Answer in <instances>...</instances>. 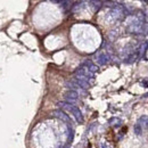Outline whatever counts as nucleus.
I'll return each mask as SVG.
<instances>
[{
  "mask_svg": "<svg viewBox=\"0 0 148 148\" xmlns=\"http://www.w3.org/2000/svg\"><path fill=\"white\" fill-rule=\"evenodd\" d=\"M57 105H58L61 108L65 109V111H67V112H70V113L74 116V119L76 120V122H78V123L83 122V115H82L81 111L76 107V106L72 105V104H68V103H66V101H61V103H58Z\"/></svg>",
  "mask_w": 148,
  "mask_h": 148,
  "instance_id": "1",
  "label": "nucleus"
},
{
  "mask_svg": "<svg viewBox=\"0 0 148 148\" xmlns=\"http://www.w3.org/2000/svg\"><path fill=\"white\" fill-rule=\"evenodd\" d=\"M64 98H65V100H66V103L73 105V103H75V101L79 99V94L75 90H68V91H66L64 94Z\"/></svg>",
  "mask_w": 148,
  "mask_h": 148,
  "instance_id": "2",
  "label": "nucleus"
},
{
  "mask_svg": "<svg viewBox=\"0 0 148 148\" xmlns=\"http://www.w3.org/2000/svg\"><path fill=\"white\" fill-rule=\"evenodd\" d=\"M53 115H54V116H56V117H58V119H61L62 121H64L65 123H67L68 127H71V124H72V121H71L70 116L65 114L63 111H61V109H56V111L53 112Z\"/></svg>",
  "mask_w": 148,
  "mask_h": 148,
  "instance_id": "3",
  "label": "nucleus"
},
{
  "mask_svg": "<svg viewBox=\"0 0 148 148\" xmlns=\"http://www.w3.org/2000/svg\"><path fill=\"white\" fill-rule=\"evenodd\" d=\"M109 59H111V57H109V55L107 53H105V51H103V53L98 54L97 56H96V61L99 65H105L107 64L109 62Z\"/></svg>",
  "mask_w": 148,
  "mask_h": 148,
  "instance_id": "4",
  "label": "nucleus"
},
{
  "mask_svg": "<svg viewBox=\"0 0 148 148\" xmlns=\"http://www.w3.org/2000/svg\"><path fill=\"white\" fill-rule=\"evenodd\" d=\"M72 81L74 83H76L80 88H83V89H88V88H90V83L89 81L86 80V79L83 78H79V76H75L74 79H72Z\"/></svg>",
  "mask_w": 148,
  "mask_h": 148,
  "instance_id": "5",
  "label": "nucleus"
},
{
  "mask_svg": "<svg viewBox=\"0 0 148 148\" xmlns=\"http://www.w3.org/2000/svg\"><path fill=\"white\" fill-rule=\"evenodd\" d=\"M137 123L142 128V130H144V129L145 130H148V116H146V115H142V116L139 117Z\"/></svg>",
  "mask_w": 148,
  "mask_h": 148,
  "instance_id": "6",
  "label": "nucleus"
},
{
  "mask_svg": "<svg viewBox=\"0 0 148 148\" xmlns=\"http://www.w3.org/2000/svg\"><path fill=\"white\" fill-rule=\"evenodd\" d=\"M82 66L87 67L91 73H95V72H97V71H98V66H96L95 64H92L91 61H86L83 64H82Z\"/></svg>",
  "mask_w": 148,
  "mask_h": 148,
  "instance_id": "7",
  "label": "nucleus"
},
{
  "mask_svg": "<svg viewBox=\"0 0 148 148\" xmlns=\"http://www.w3.org/2000/svg\"><path fill=\"white\" fill-rule=\"evenodd\" d=\"M108 123L112 125H115V127H120L122 124V121L120 119H117V117H112V119L108 120Z\"/></svg>",
  "mask_w": 148,
  "mask_h": 148,
  "instance_id": "8",
  "label": "nucleus"
},
{
  "mask_svg": "<svg viewBox=\"0 0 148 148\" xmlns=\"http://www.w3.org/2000/svg\"><path fill=\"white\" fill-rule=\"evenodd\" d=\"M135 133H136L137 136H140L141 133H142V128L138 124V123H137V124L135 125Z\"/></svg>",
  "mask_w": 148,
  "mask_h": 148,
  "instance_id": "9",
  "label": "nucleus"
},
{
  "mask_svg": "<svg viewBox=\"0 0 148 148\" xmlns=\"http://www.w3.org/2000/svg\"><path fill=\"white\" fill-rule=\"evenodd\" d=\"M142 98H148V92H146V94L142 96Z\"/></svg>",
  "mask_w": 148,
  "mask_h": 148,
  "instance_id": "10",
  "label": "nucleus"
},
{
  "mask_svg": "<svg viewBox=\"0 0 148 148\" xmlns=\"http://www.w3.org/2000/svg\"><path fill=\"white\" fill-rule=\"evenodd\" d=\"M101 148H107V147H106L105 144H103V145H101Z\"/></svg>",
  "mask_w": 148,
  "mask_h": 148,
  "instance_id": "11",
  "label": "nucleus"
},
{
  "mask_svg": "<svg viewBox=\"0 0 148 148\" xmlns=\"http://www.w3.org/2000/svg\"><path fill=\"white\" fill-rule=\"evenodd\" d=\"M65 148H70V147H68V146H67V147H65Z\"/></svg>",
  "mask_w": 148,
  "mask_h": 148,
  "instance_id": "12",
  "label": "nucleus"
}]
</instances>
